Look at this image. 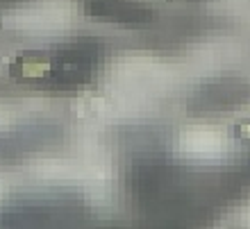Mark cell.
Returning <instances> with one entry per match:
<instances>
[{
  "instance_id": "obj_2",
  "label": "cell",
  "mask_w": 250,
  "mask_h": 229,
  "mask_svg": "<svg viewBox=\"0 0 250 229\" xmlns=\"http://www.w3.org/2000/svg\"><path fill=\"white\" fill-rule=\"evenodd\" d=\"M234 136L241 138V141H250V118L237 123V127H234Z\"/></svg>"
},
{
  "instance_id": "obj_1",
  "label": "cell",
  "mask_w": 250,
  "mask_h": 229,
  "mask_svg": "<svg viewBox=\"0 0 250 229\" xmlns=\"http://www.w3.org/2000/svg\"><path fill=\"white\" fill-rule=\"evenodd\" d=\"M60 71V59L53 53H43V50H27L19 53L9 61V77L23 84H37V82H46Z\"/></svg>"
}]
</instances>
